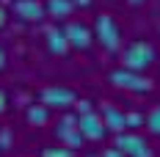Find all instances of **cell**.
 <instances>
[{"label":"cell","instance_id":"obj_20","mask_svg":"<svg viewBox=\"0 0 160 157\" xmlns=\"http://www.w3.org/2000/svg\"><path fill=\"white\" fill-rule=\"evenodd\" d=\"M91 3H94V0H72V6H75V8H88Z\"/></svg>","mask_w":160,"mask_h":157},{"label":"cell","instance_id":"obj_16","mask_svg":"<svg viewBox=\"0 0 160 157\" xmlns=\"http://www.w3.org/2000/svg\"><path fill=\"white\" fill-rule=\"evenodd\" d=\"M75 110H78L75 116H83V113H91V110H94V105H91L88 99H78V102H75Z\"/></svg>","mask_w":160,"mask_h":157},{"label":"cell","instance_id":"obj_9","mask_svg":"<svg viewBox=\"0 0 160 157\" xmlns=\"http://www.w3.org/2000/svg\"><path fill=\"white\" fill-rule=\"evenodd\" d=\"M11 11L25 22H39L44 17V3L42 0H11Z\"/></svg>","mask_w":160,"mask_h":157},{"label":"cell","instance_id":"obj_15","mask_svg":"<svg viewBox=\"0 0 160 157\" xmlns=\"http://www.w3.org/2000/svg\"><path fill=\"white\" fill-rule=\"evenodd\" d=\"M42 157H75V152L66 149V146H44Z\"/></svg>","mask_w":160,"mask_h":157},{"label":"cell","instance_id":"obj_7","mask_svg":"<svg viewBox=\"0 0 160 157\" xmlns=\"http://www.w3.org/2000/svg\"><path fill=\"white\" fill-rule=\"evenodd\" d=\"M66 42H69V47L75 50H88L94 44V31L86 25V22H78V19H72V22H66Z\"/></svg>","mask_w":160,"mask_h":157},{"label":"cell","instance_id":"obj_8","mask_svg":"<svg viewBox=\"0 0 160 157\" xmlns=\"http://www.w3.org/2000/svg\"><path fill=\"white\" fill-rule=\"evenodd\" d=\"M78 127H80V132H83V138H86V141H102V138H105V132H108V127H105L102 116H99L97 110L78 116Z\"/></svg>","mask_w":160,"mask_h":157},{"label":"cell","instance_id":"obj_2","mask_svg":"<svg viewBox=\"0 0 160 157\" xmlns=\"http://www.w3.org/2000/svg\"><path fill=\"white\" fill-rule=\"evenodd\" d=\"M94 39L102 44V50H108V52H119V50H122V31H119L113 14H108V11L97 14V19H94Z\"/></svg>","mask_w":160,"mask_h":157},{"label":"cell","instance_id":"obj_3","mask_svg":"<svg viewBox=\"0 0 160 157\" xmlns=\"http://www.w3.org/2000/svg\"><path fill=\"white\" fill-rule=\"evenodd\" d=\"M116 88H124V91H132V94H149L152 91V80L141 75V72H130V69H113L111 75H108Z\"/></svg>","mask_w":160,"mask_h":157},{"label":"cell","instance_id":"obj_17","mask_svg":"<svg viewBox=\"0 0 160 157\" xmlns=\"http://www.w3.org/2000/svg\"><path fill=\"white\" fill-rule=\"evenodd\" d=\"M124 119H127V127H138V124H144V116H141V113H124Z\"/></svg>","mask_w":160,"mask_h":157},{"label":"cell","instance_id":"obj_23","mask_svg":"<svg viewBox=\"0 0 160 157\" xmlns=\"http://www.w3.org/2000/svg\"><path fill=\"white\" fill-rule=\"evenodd\" d=\"M130 3H132V6H138V3H144V0H130Z\"/></svg>","mask_w":160,"mask_h":157},{"label":"cell","instance_id":"obj_21","mask_svg":"<svg viewBox=\"0 0 160 157\" xmlns=\"http://www.w3.org/2000/svg\"><path fill=\"white\" fill-rule=\"evenodd\" d=\"M6 25H8V11L0 6V28H6Z\"/></svg>","mask_w":160,"mask_h":157},{"label":"cell","instance_id":"obj_24","mask_svg":"<svg viewBox=\"0 0 160 157\" xmlns=\"http://www.w3.org/2000/svg\"><path fill=\"white\" fill-rule=\"evenodd\" d=\"M86 157H99V155H86Z\"/></svg>","mask_w":160,"mask_h":157},{"label":"cell","instance_id":"obj_10","mask_svg":"<svg viewBox=\"0 0 160 157\" xmlns=\"http://www.w3.org/2000/svg\"><path fill=\"white\" fill-rule=\"evenodd\" d=\"M99 116H102V121L105 127L111 130V132H124L127 130V119H124V110H119L113 102H102V110H99Z\"/></svg>","mask_w":160,"mask_h":157},{"label":"cell","instance_id":"obj_19","mask_svg":"<svg viewBox=\"0 0 160 157\" xmlns=\"http://www.w3.org/2000/svg\"><path fill=\"white\" fill-rule=\"evenodd\" d=\"M6 108H8V94L0 88V113H6Z\"/></svg>","mask_w":160,"mask_h":157},{"label":"cell","instance_id":"obj_6","mask_svg":"<svg viewBox=\"0 0 160 157\" xmlns=\"http://www.w3.org/2000/svg\"><path fill=\"white\" fill-rule=\"evenodd\" d=\"M113 146L122 149L124 157H152V149H149L146 138H144V135H138V132H130V130L119 132L116 141H113Z\"/></svg>","mask_w":160,"mask_h":157},{"label":"cell","instance_id":"obj_18","mask_svg":"<svg viewBox=\"0 0 160 157\" xmlns=\"http://www.w3.org/2000/svg\"><path fill=\"white\" fill-rule=\"evenodd\" d=\"M99 157H124V152H122V149H116V146H111V149H105Z\"/></svg>","mask_w":160,"mask_h":157},{"label":"cell","instance_id":"obj_14","mask_svg":"<svg viewBox=\"0 0 160 157\" xmlns=\"http://www.w3.org/2000/svg\"><path fill=\"white\" fill-rule=\"evenodd\" d=\"M144 124H146V130H149L152 135H160V102L144 116Z\"/></svg>","mask_w":160,"mask_h":157},{"label":"cell","instance_id":"obj_1","mask_svg":"<svg viewBox=\"0 0 160 157\" xmlns=\"http://www.w3.org/2000/svg\"><path fill=\"white\" fill-rule=\"evenodd\" d=\"M155 61H158V50H155V44H149L144 39H135L122 50V69H130V72L144 75Z\"/></svg>","mask_w":160,"mask_h":157},{"label":"cell","instance_id":"obj_5","mask_svg":"<svg viewBox=\"0 0 160 157\" xmlns=\"http://www.w3.org/2000/svg\"><path fill=\"white\" fill-rule=\"evenodd\" d=\"M39 102H42L44 108L66 110V108H72V105L78 102V94H75L72 88H66V86H47V88L39 91Z\"/></svg>","mask_w":160,"mask_h":157},{"label":"cell","instance_id":"obj_11","mask_svg":"<svg viewBox=\"0 0 160 157\" xmlns=\"http://www.w3.org/2000/svg\"><path fill=\"white\" fill-rule=\"evenodd\" d=\"M47 47L52 55H66L69 52V42H66V33L58 31V28H52L47 31Z\"/></svg>","mask_w":160,"mask_h":157},{"label":"cell","instance_id":"obj_22","mask_svg":"<svg viewBox=\"0 0 160 157\" xmlns=\"http://www.w3.org/2000/svg\"><path fill=\"white\" fill-rule=\"evenodd\" d=\"M6 61H8V58H6V50L0 47V72H3V69H6Z\"/></svg>","mask_w":160,"mask_h":157},{"label":"cell","instance_id":"obj_12","mask_svg":"<svg viewBox=\"0 0 160 157\" xmlns=\"http://www.w3.org/2000/svg\"><path fill=\"white\" fill-rule=\"evenodd\" d=\"M72 11H75L72 0H47V3H44V14L55 17V19H66Z\"/></svg>","mask_w":160,"mask_h":157},{"label":"cell","instance_id":"obj_4","mask_svg":"<svg viewBox=\"0 0 160 157\" xmlns=\"http://www.w3.org/2000/svg\"><path fill=\"white\" fill-rule=\"evenodd\" d=\"M52 132H55L58 143H61V146H66V149H80V146H83V141H86V138H83V132H80V127H78V116H75V113L61 116Z\"/></svg>","mask_w":160,"mask_h":157},{"label":"cell","instance_id":"obj_13","mask_svg":"<svg viewBox=\"0 0 160 157\" xmlns=\"http://www.w3.org/2000/svg\"><path fill=\"white\" fill-rule=\"evenodd\" d=\"M25 119H28L31 124L42 127V124H47V121H50V108H44V105H31L28 113H25Z\"/></svg>","mask_w":160,"mask_h":157}]
</instances>
